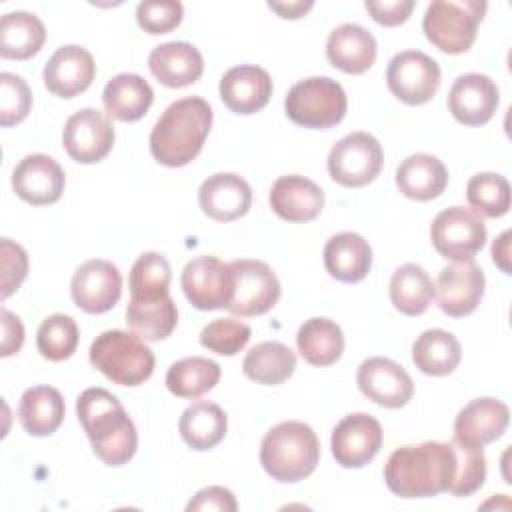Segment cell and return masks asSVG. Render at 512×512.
<instances>
[{
  "label": "cell",
  "instance_id": "14",
  "mask_svg": "<svg viewBox=\"0 0 512 512\" xmlns=\"http://www.w3.org/2000/svg\"><path fill=\"white\" fill-rule=\"evenodd\" d=\"M382 440L384 432L380 422L366 412H356L336 424L330 448L342 468H362L380 452Z\"/></svg>",
  "mask_w": 512,
  "mask_h": 512
},
{
  "label": "cell",
  "instance_id": "15",
  "mask_svg": "<svg viewBox=\"0 0 512 512\" xmlns=\"http://www.w3.org/2000/svg\"><path fill=\"white\" fill-rule=\"evenodd\" d=\"M486 288V278L482 268L474 260L454 262L440 270L434 296L438 308L450 318H464L472 314Z\"/></svg>",
  "mask_w": 512,
  "mask_h": 512
},
{
  "label": "cell",
  "instance_id": "51",
  "mask_svg": "<svg viewBox=\"0 0 512 512\" xmlns=\"http://www.w3.org/2000/svg\"><path fill=\"white\" fill-rule=\"evenodd\" d=\"M314 6L312 0H296V2H268V8H272L280 18L296 20L302 18L310 8Z\"/></svg>",
  "mask_w": 512,
  "mask_h": 512
},
{
  "label": "cell",
  "instance_id": "45",
  "mask_svg": "<svg viewBox=\"0 0 512 512\" xmlns=\"http://www.w3.org/2000/svg\"><path fill=\"white\" fill-rule=\"evenodd\" d=\"M456 442V440H454ZM458 476L450 494L470 496L484 486L486 480V456L482 448L458 444Z\"/></svg>",
  "mask_w": 512,
  "mask_h": 512
},
{
  "label": "cell",
  "instance_id": "1",
  "mask_svg": "<svg viewBox=\"0 0 512 512\" xmlns=\"http://www.w3.org/2000/svg\"><path fill=\"white\" fill-rule=\"evenodd\" d=\"M456 476L458 446L454 440L400 446L384 466V482L400 498H430L452 492Z\"/></svg>",
  "mask_w": 512,
  "mask_h": 512
},
{
  "label": "cell",
  "instance_id": "38",
  "mask_svg": "<svg viewBox=\"0 0 512 512\" xmlns=\"http://www.w3.org/2000/svg\"><path fill=\"white\" fill-rule=\"evenodd\" d=\"M218 362L202 356H190L174 362L166 372V388L178 398H200L220 380Z\"/></svg>",
  "mask_w": 512,
  "mask_h": 512
},
{
  "label": "cell",
  "instance_id": "39",
  "mask_svg": "<svg viewBox=\"0 0 512 512\" xmlns=\"http://www.w3.org/2000/svg\"><path fill=\"white\" fill-rule=\"evenodd\" d=\"M170 280L172 272L168 260L158 252H144L136 258L130 270V300H162L170 296Z\"/></svg>",
  "mask_w": 512,
  "mask_h": 512
},
{
  "label": "cell",
  "instance_id": "30",
  "mask_svg": "<svg viewBox=\"0 0 512 512\" xmlns=\"http://www.w3.org/2000/svg\"><path fill=\"white\" fill-rule=\"evenodd\" d=\"M64 398L52 386L28 388L18 404V420L30 436H50L64 420Z\"/></svg>",
  "mask_w": 512,
  "mask_h": 512
},
{
  "label": "cell",
  "instance_id": "22",
  "mask_svg": "<svg viewBox=\"0 0 512 512\" xmlns=\"http://www.w3.org/2000/svg\"><path fill=\"white\" fill-rule=\"evenodd\" d=\"M198 204L208 218L216 222H232L250 210L252 188L238 174L218 172L200 184Z\"/></svg>",
  "mask_w": 512,
  "mask_h": 512
},
{
  "label": "cell",
  "instance_id": "33",
  "mask_svg": "<svg viewBox=\"0 0 512 512\" xmlns=\"http://www.w3.org/2000/svg\"><path fill=\"white\" fill-rule=\"evenodd\" d=\"M46 28L36 14L16 10L0 20V56L8 60H28L40 52Z\"/></svg>",
  "mask_w": 512,
  "mask_h": 512
},
{
  "label": "cell",
  "instance_id": "16",
  "mask_svg": "<svg viewBox=\"0 0 512 512\" xmlns=\"http://www.w3.org/2000/svg\"><path fill=\"white\" fill-rule=\"evenodd\" d=\"M74 304L88 314H104L122 296V274L116 264L92 258L80 264L70 284Z\"/></svg>",
  "mask_w": 512,
  "mask_h": 512
},
{
  "label": "cell",
  "instance_id": "28",
  "mask_svg": "<svg viewBox=\"0 0 512 512\" xmlns=\"http://www.w3.org/2000/svg\"><path fill=\"white\" fill-rule=\"evenodd\" d=\"M398 190L418 202L438 198L448 186V170L444 162L432 154H410L396 168Z\"/></svg>",
  "mask_w": 512,
  "mask_h": 512
},
{
  "label": "cell",
  "instance_id": "37",
  "mask_svg": "<svg viewBox=\"0 0 512 512\" xmlns=\"http://www.w3.org/2000/svg\"><path fill=\"white\" fill-rule=\"evenodd\" d=\"M126 324L142 340L160 342L168 338L178 324L176 302L170 296L152 302L130 300L126 306Z\"/></svg>",
  "mask_w": 512,
  "mask_h": 512
},
{
  "label": "cell",
  "instance_id": "48",
  "mask_svg": "<svg viewBox=\"0 0 512 512\" xmlns=\"http://www.w3.org/2000/svg\"><path fill=\"white\" fill-rule=\"evenodd\" d=\"M374 22L382 26H398L408 20L414 10V0H384V2H368L364 4Z\"/></svg>",
  "mask_w": 512,
  "mask_h": 512
},
{
  "label": "cell",
  "instance_id": "9",
  "mask_svg": "<svg viewBox=\"0 0 512 512\" xmlns=\"http://www.w3.org/2000/svg\"><path fill=\"white\" fill-rule=\"evenodd\" d=\"M486 236L482 216L464 206L442 210L430 226L432 246L440 256L454 262L472 260L484 248Z\"/></svg>",
  "mask_w": 512,
  "mask_h": 512
},
{
  "label": "cell",
  "instance_id": "13",
  "mask_svg": "<svg viewBox=\"0 0 512 512\" xmlns=\"http://www.w3.org/2000/svg\"><path fill=\"white\" fill-rule=\"evenodd\" d=\"M62 144L74 162L96 164L104 160L114 146V126L104 112L82 108L66 120Z\"/></svg>",
  "mask_w": 512,
  "mask_h": 512
},
{
  "label": "cell",
  "instance_id": "19",
  "mask_svg": "<svg viewBox=\"0 0 512 512\" xmlns=\"http://www.w3.org/2000/svg\"><path fill=\"white\" fill-rule=\"evenodd\" d=\"M498 102L500 92L496 82L478 72L458 76L448 92V108L464 126H482L492 120Z\"/></svg>",
  "mask_w": 512,
  "mask_h": 512
},
{
  "label": "cell",
  "instance_id": "24",
  "mask_svg": "<svg viewBox=\"0 0 512 512\" xmlns=\"http://www.w3.org/2000/svg\"><path fill=\"white\" fill-rule=\"evenodd\" d=\"M270 208L286 222H310L324 208V192L306 176H280L270 188Z\"/></svg>",
  "mask_w": 512,
  "mask_h": 512
},
{
  "label": "cell",
  "instance_id": "46",
  "mask_svg": "<svg viewBox=\"0 0 512 512\" xmlns=\"http://www.w3.org/2000/svg\"><path fill=\"white\" fill-rule=\"evenodd\" d=\"M0 258H2V300L20 288L28 274V254L26 250L12 242L10 238L0 240Z\"/></svg>",
  "mask_w": 512,
  "mask_h": 512
},
{
  "label": "cell",
  "instance_id": "11",
  "mask_svg": "<svg viewBox=\"0 0 512 512\" xmlns=\"http://www.w3.org/2000/svg\"><path fill=\"white\" fill-rule=\"evenodd\" d=\"M388 90L408 106L434 98L440 86V66L420 50H402L392 56L386 70Z\"/></svg>",
  "mask_w": 512,
  "mask_h": 512
},
{
  "label": "cell",
  "instance_id": "40",
  "mask_svg": "<svg viewBox=\"0 0 512 512\" xmlns=\"http://www.w3.org/2000/svg\"><path fill=\"white\" fill-rule=\"evenodd\" d=\"M80 340L78 324L72 316L66 314H50L42 320L38 334H36V346L42 358L50 362H62L70 358Z\"/></svg>",
  "mask_w": 512,
  "mask_h": 512
},
{
  "label": "cell",
  "instance_id": "18",
  "mask_svg": "<svg viewBox=\"0 0 512 512\" xmlns=\"http://www.w3.org/2000/svg\"><path fill=\"white\" fill-rule=\"evenodd\" d=\"M64 186V170L48 154H28L12 170V188L16 196L32 206L58 202Z\"/></svg>",
  "mask_w": 512,
  "mask_h": 512
},
{
  "label": "cell",
  "instance_id": "29",
  "mask_svg": "<svg viewBox=\"0 0 512 512\" xmlns=\"http://www.w3.org/2000/svg\"><path fill=\"white\" fill-rule=\"evenodd\" d=\"M154 92L150 84L138 74H116L102 92V102L114 120L120 122H136L140 120L148 108L152 106Z\"/></svg>",
  "mask_w": 512,
  "mask_h": 512
},
{
  "label": "cell",
  "instance_id": "43",
  "mask_svg": "<svg viewBox=\"0 0 512 512\" xmlns=\"http://www.w3.org/2000/svg\"><path fill=\"white\" fill-rule=\"evenodd\" d=\"M32 108V92L26 80L12 72L0 74V126L22 122Z\"/></svg>",
  "mask_w": 512,
  "mask_h": 512
},
{
  "label": "cell",
  "instance_id": "25",
  "mask_svg": "<svg viewBox=\"0 0 512 512\" xmlns=\"http://www.w3.org/2000/svg\"><path fill=\"white\" fill-rule=\"evenodd\" d=\"M152 76L168 88H184L200 80L204 60L190 42H166L156 46L148 56Z\"/></svg>",
  "mask_w": 512,
  "mask_h": 512
},
{
  "label": "cell",
  "instance_id": "47",
  "mask_svg": "<svg viewBox=\"0 0 512 512\" xmlns=\"http://www.w3.org/2000/svg\"><path fill=\"white\" fill-rule=\"evenodd\" d=\"M188 512H198V510H218V512H234L238 510V502L234 494L224 488V486H208L196 492V496L188 502L186 506Z\"/></svg>",
  "mask_w": 512,
  "mask_h": 512
},
{
  "label": "cell",
  "instance_id": "27",
  "mask_svg": "<svg viewBox=\"0 0 512 512\" xmlns=\"http://www.w3.org/2000/svg\"><path fill=\"white\" fill-rule=\"evenodd\" d=\"M326 272L346 284L360 282L372 268V248L356 232H338L324 246Z\"/></svg>",
  "mask_w": 512,
  "mask_h": 512
},
{
  "label": "cell",
  "instance_id": "8",
  "mask_svg": "<svg viewBox=\"0 0 512 512\" xmlns=\"http://www.w3.org/2000/svg\"><path fill=\"white\" fill-rule=\"evenodd\" d=\"M384 164L380 142L368 132H352L340 138L328 154V172L346 188H362L376 180Z\"/></svg>",
  "mask_w": 512,
  "mask_h": 512
},
{
  "label": "cell",
  "instance_id": "42",
  "mask_svg": "<svg viewBox=\"0 0 512 512\" xmlns=\"http://www.w3.org/2000/svg\"><path fill=\"white\" fill-rule=\"evenodd\" d=\"M252 330L236 318H216L200 332V344L220 356H236L248 344Z\"/></svg>",
  "mask_w": 512,
  "mask_h": 512
},
{
  "label": "cell",
  "instance_id": "50",
  "mask_svg": "<svg viewBox=\"0 0 512 512\" xmlns=\"http://www.w3.org/2000/svg\"><path fill=\"white\" fill-rule=\"evenodd\" d=\"M510 230H504L494 242H492V260L494 264L504 272V274H512V266H510Z\"/></svg>",
  "mask_w": 512,
  "mask_h": 512
},
{
  "label": "cell",
  "instance_id": "21",
  "mask_svg": "<svg viewBox=\"0 0 512 512\" xmlns=\"http://www.w3.org/2000/svg\"><path fill=\"white\" fill-rule=\"evenodd\" d=\"M96 76L92 54L76 44L58 48L42 70L44 86L58 98H74L90 88Z\"/></svg>",
  "mask_w": 512,
  "mask_h": 512
},
{
  "label": "cell",
  "instance_id": "4",
  "mask_svg": "<svg viewBox=\"0 0 512 512\" xmlns=\"http://www.w3.org/2000/svg\"><path fill=\"white\" fill-rule=\"evenodd\" d=\"M320 462L316 432L298 420L280 422L266 432L260 444V464L266 474L284 484L308 478Z\"/></svg>",
  "mask_w": 512,
  "mask_h": 512
},
{
  "label": "cell",
  "instance_id": "6",
  "mask_svg": "<svg viewBox=\"0 0 512 512\" xmlns=\"http://www.w3.org/2000/svg\"><path fill=\"white\" fill-rule=\"evenodd\" d=\"M486 8L488 4L478 0H436L424 12V36L444 54L468 52Z\"/></svg>",
  "mask_w": 512,
  "mask_h": 512
},
{
  "label": "cell",
  "instance_id": "41",
  "mask_svg": "<svg viewBox=\"0 0 512 512\" xmlns=\"http://www.w3.org/2000/svg\"><path fill=\"white\" fill-rule=\"evenodd\" d=\"M466 198L476 214L500 218L510 210V184L502 174H474L466 184Z\"/></svg>",
  "mask_w": 512,
  "mask_h": 512
},
{
  "label": "cell",
  "instance_id": "10",
  "mask_svg": "<svg viewBox=\"0 0 512 512\" xmlns=\"http://www.w3.org/2000/svg\"><path fill=\"white\" fill-rule=\"evenodd\" d=\"M234 274L232 298L226 306L228 312L248 318L272 310L280 298V282L272 268L262 260L240 258L230 262Z\"/></svg>",
  "mask_w": 512,
  "mask_h": 512
},
{
  "label": "cell",
  "instance_id": "2",
  "mask_svg": "<svg viewBox=\"0 0 512 512\" xmlns=\"http://www.w3.org/2000/svg\"><path fill=\"white\" fill-rule=\"evenodd\" d=\"M76 416L104 464L122 466L132 460L138 448L136 426L112 392L86 388L76 400Z\"/></svg>",
  "mask_w": 512,
  "mask_h": 512
},
{
  "label": "cell",
  "instance_id": "35",
  "mask_svg": "<svg viewBox=\"0 0 512 512\" xmlns=\"http://www.w3.org/2000/svg\"><path fill=\"white\" fill-rule=\"evenodd\" d=\"M296 370V354L282 342H260L248 350L242 372L256 384L278 386Z\"/></svg>",
  "mask_w": 512,
  "mask_h": 512
},
{
  "label": "cell",
  "instance_id": "12",
  "mask_svg": "<svg viewBox=\"0 0 512 512\" xmlns=\"http://www.w3.org/2000/svg\"><path fill=\"white\" fill-rule=\"evenodd\" d=\"M182 290L186 300L198 310L226 308L232 290L234 274L230 262L224 264L216 256H196L182 270Z\"/></svg>",
  "mask_w": 512,
  "mask_h": 512
},
{
  "label": "cell",
  "instance_id": "3",
  "mask_svg": "<svg viewBox=\"0 0 512 512\" xmlns=\"http://www.w3.org/2000/svg\"><path fill=\"white\" fill-rule=\"evenodd\" d=\"M210 128V104L200 96L180 98L156 120L150 132V152L162 166H186L200 154Z\"/></svg>",
  "mask_w": 512,
  "mask_h": 512
},
{
  "label": "cell",
  "instance_id": "26",
  "mask_svg": "<svg viewBox=\"0 0 512 512\" xmlns=\"http://www.w3.org/2000/svg\"><path fill=\"white\" fill-rule=\"evenodd\" d=\"M326 58L346 74H364L376 60V40L360 24H340L328 36Z\"/></svg>",
  "mask_w": 512,
  "mask_h": 512
},
{
  "label": "cell",
  "instance_id": "34",
  "mask_svg": "<svg viewBox=\"0 0 512 512\" xmlns=\"http://www.w3.org/2000/svg\"><path fill=\"white\" fill-rule=\"evenodd\" d=\"M296 346L308 364L332 366L344 352V334L330 318H310L298 328Z\"/></svg>",
  "mask_w": 512,
  "mask_h": 512
},
{
  "label": "cell",
  "instance_id": "49",
  "mask_svg": "<svg viewBox=\"0 0 512 512\" xmlns=\"http://www.w3.org/2000/svg\"><path fill=\"white\" fill-rule=\"evenodd\" d=\"M0 322H2V346L0 356L8 358L16 354L24 344V326L16 314L2 308L0 310Z\"/></svg>",
  "mask_w": 512,
  "mask_h": 512
},
{
  "label": "cell",
  "instance_id": "36",
  "mask_svg": "<svg viewBox=\"0 0 512 512\" xmlns=\"http://www.w3.org/2000/svg\"><path fill=\"white\" fill-rule=\"evenodd\" d=\"M434 298V282L418 264H402L390 278V300L406 316H420Z\"/></svg>",
  "mask_w": 512,
  "mask_h": 512
},
{
  "label": "cell",
  "instance_id": "20",
  "mask_svg": "<svg viewBox=\"0 0 512 512\" xmlns=\"http://www.w3.org/2000/svg\"><path fill=\"white\" fill-rule=\"evenodd\" d=\"M510 422L508 406L498 398H474L470 400L454 420V440L464 446L484 448L498 440Z\"/></svg>",
  "mask_w": 512,
  "mask_h": 512
},
{
  "label": "cell",
  "instance_id": "17",
  "mask_svg": "<svg viewBox=\"0 0 512 512\" xmlns=\"http://www.w3.org/2000/svg\"><path fill=\"white\" fill-rule=\"evenodd\" d=\"M356 384L360 392L378 406L402 408L414 394L410 374L394 360L372 356L358 366Z\"/></svg>",
  "mask_w": 512,
  "mask_h": 512
},
{
  "label": "cell",
  "instance_id": "31",
  "mask_svg": "<svg viewBox=\"0 0 512 512\" xmlns=\"http://www.w3.org/2000/svg\"><path fill=\"white\" fill-rule=\"evenodd\" d=\"M178 430L182 440L192 450H210L224 440L228 430V416L216 402L198 400L182 412Z\"/></svg>",
  "mask_w": 512,
  "mask_h": 512
},
{
  "label": "cell",
  "instance_id": "5",
  "mask_svg": "<svg viewBox=\"0 0 512 512\" xmlns=\"http://www.w3.org/2000/svg\"><path fill=\"white\" fill-rule=\"evenodd\" d=\"M88 354L90 364L120 386H140L154 372V354L134 332L106 330L96 336Z\"/></svg>",
  "mask_w": 512,
  "mask_h": 512
},
{
  "label": "cell",
  "instance_id": "32",
  "mask_svg": "<svg viewBox=\"0 0 512 512\" xmlns=\"http://www.w3.org/2000/svg\"><path fill=\"white\" fill-rule=\"evenodd\" d=\"M462 360L458 338L442 328L424 330L412 344V362L422 374L448 376Z\"/></svg>",
  "mask_w": 512,
  "mask_h": 512
},
{
  "label": "cell",
  "instance_id": "44",
  "mask_svg": "<svg viewBox=\"0 0 512 512\" xmlns=\"http://www.w3.org/2000/svg\"><path fill=\"white\" fill-rule=\"evenodd\" d=\"M184 16V8L176 0H166V2H140L136 6V22L138 26L152 34H168L176 26H180Z\"/></svg>",
  "mask_w": 512,
  "mask_h": 512
},
{
  "label": "cell",
  "instance_id": "7",
  "mask_svg": "<svg viewBox=\"0 0 512 512\" xmlns=\"http://www.w3.org/2000/svg\"><path fill=\"white\" fill-rule=\"evenodd\" d=\"M348 98L344 88L328 76H312L296 82L284 100L286 116L302 126L324 130L340 124L346 116Z\"/></svg>",
  "mask_w": 512,
  "mask_h": 512
},
{
  "label": "cell",
  "instance_id": "23",
  "mask_svg": "<svg viewBox=\"0 0 512 512\" xmlns=\"http://www.w3.org/2000/svg\"><path fill=\"white\" fill-rule=\"evenodd\" d=\"M220 98L236 114L260 112L272 96L270 74L256 64H240L220 78Z\"/></svg>",
  "mask_w": 512,
  "mask_h": 512
}]
</instances>
